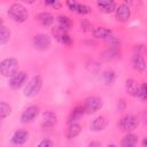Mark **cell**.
<instances>
[{"label": "cell", "mask_w": 147, "mask_h": 147, "mask_svg": "<svg viewBox=\"0 0 147 147\" xmlns=\"http://www.w3.org/2000/svg\"><path fill=\"white\" fill-rule=\"evenodd\" d=\"M8 15L10 16V18L17 23H23L28 20L29 17V13L28 9L25 8L24 5L20 3V2H14L9 6L8 8Z\"/></svg>", "instance_id": "cell-1"}, {"label": "cell", "mask_w": 147, "mask_h": 147, "mask_svg": "<svg viewBox=\"0 0 147 147\" xmlns=\"http://www.w3.org/2000/svg\"><path fill=\"white\" fill-rule=\"evenodd\" d=\"M18 71V61L15 57H6L0 62V75L11 77Z\"/></svg>", "instance_id": "cell-2"}, {"label": "cell", "mask_w": 147, "mask_h": 147, "mask_svg": "<svg viewBox=\"0 0 147 147\" xmlns=\"http://www.w3.org/2000/svg\"><path fill=\"white\" fill-rule=\"evenodd\" d=\"M42 83H44V80H42V77H41L40 75L33 76V77L28 82V84L25 85L24 95L28 96V98H33V96H36V95L40 92V90H41V87H42Z\"/></svg>", "instance_id": "cell-3"}, {"label": "cell", "mask_w": 147, "mask_h": 147, "mask_svg": "<svg viewBox=\"0 0 147 147\" xmlns=\"http://www.w3.org/2000/svg\"><path fill=\"white\" fill-rule=\"evenodd\" d=\"M102 99L98 95H91L88 98L85 99V102H84V110H85V114H88V115H92V114H95L96 111H99L101 108H102Z\"/></svg>", "instance_id": "cell-4"}, {"label": "cell", "mask_w": 147, "mask_h": 147, "mask_svg": "<svg viewBox=\"0 0 147 147\" xmlns=\"http://www.w3.org/2000/svg\"><path fill=\"white\" fill-rule=\"evenodd\" d=\"M118 125H119V129H121L122 131L130 133L131 131H133L134 129L138 127V125H139V119H138V117L134 116V115H125V116H123V117L119 119Z\"/></svg>", "instance_id": "cell-5"}, {"label": "cell", "mask_w": 147, "mask_h": 147, "mask_svg": "<svg viewBox=\"0 0 147 147\" xmlns=\"http://www.w3.org/2000/svg\"><path fill=\"white\" fill-rule=\"evenodd\" d=\"M52 33H53L54 38H55L60 44H62V45H64V46L71 45V37L69 36L68 31L64 30V29H62L61 26L57 25V26L53 28V29H52Z\"/></svg>", "instance_id": "cell-6"}, {"label": "cell", "mask_w": 147, "mask_h": 147, "mask_svg": "<svg viewBox=\"0 0 147 147\" xmlns=\"http://www.w3.org/2000/svg\"><path fill=\"white\" fill-rule=\"evenodd\" d=\"M39 114V107L36 106V105H32V106H29L28 108H25L21 115V122L23 124H28V123H31L36 119V117L38 116Z\"/></svg>", "instance_id": "cell-7"}, {"label": "cell", "mask_w": 147, "mask_h": 147, "mask_svg": "<svg viewBox=\"0 0 147 147\" xmlns=\"http://www.w3.org/2000/svg\"><path fill=\"white\" fill-rule=\"evenodd\" d=\"M65 5L68 6V8L72 13H76L79 15H87L92 11V8L90 6L82 3V2H78V1H67Z\"/></svg>", "instance_id": "cell-8"}, {"label": "cell", "mask_w": 147, "mask_h": 147, "mask_svg": "<svg viewBox=\"0 0 147 147\" xmlns=\"http://www.w3.org/2000/svg\"><path fill=\"white\" fill-rule=\"evenodd\" d=\"M33 45L39 51H46L51 46V38L46 33H37L33 37Z\"/></svg>", "instance_id": "cell-9"}, {"label": "cell", "mask_w": 147, "mask_h": 147, "mask_svg": "<svg viewBox=\"0 0 147 147\" xmlns=\"http://www.w3.org/2000/svg\"><path fill=\"white\" fill-rule=\"evenodd\" d=\"M26 82V72L25 71H17L14 76L9 78L8 85L11 90H18L23 86V84Z\"/></svg>", "instance_id": "cell-10"}, {"label": "cell", "mask_w": 147, "mask_h": 147, "mask_svg": "<svg viewBox=\"0 0 147 147\" xmlns=\"http://www.w3.org/2000/svg\"><path fill=\"white\" fill-rule=\"evenodd\" d=\"M131 16V9L129 5L126 3H121L119 6L116 7L115 9V18L118 22H127Z\"/></svg>", "instance_id": "cell-11"}, {"label": "cell", "mask_w": 147, "mask_h": 147, "mask_svg": "<svg viewBox=\"0 0 147 147\" xmlns=\"http://www.w3.org/2000/svg\"><path fill=\"white\" fill-rule=\"evenodd\" d=\"M56 123H57V117L53 111H49V110L44 111L42 118H41V126L44 129H51Z\"/></svg>", "instance_id": "cell-12"}, {"label": "cell", "mask_w": 147, "mask_h": 147, "mask_svg": "<svg viewBox=\"0 0 147 147\" xmlns=\"http://www.w3.org/2000/svg\"><path fill=\"white\" fill-rule=\"evenodd\" d=\"M29 139V132L26 130H16L11 137V142L14 145H17V146H21V145H24Z\"/></svg>", "instance_id": "cell-13"}, {"label": "cell", "mask_w": 147, "mask_h": 147, "mask_svg": "<svg viewBox=\"0 0 147 147\" xmlns=\"http://www.w3.org/2000/svg\"><path fill=\"white\" fill-rule=\"evenodd\" d=\"M96 6L102 13H106V14L114 13L117 7L116 2L113 0H99V1H96Z\"/></svg>", "instance_id": "cell-14"}, {"label": "cell", "mask_w": 147, "mask_h": 147, "mask_svg": "<svg viewBox=\"0 0 147 147\" xmlns=\"http://www.w3.org/2000/svg\"><path fill=\"white\" fill-rule=\"evenodd\" d=\"M92 33H93V37L96 39L107 40L109 37L113 36V30L109 28H106V26H96L93 29Z\"/></svg>", "instance_id": "cell-15"}, {"label": "cell", "mask_w": 147, "mask_h": 147, "mask_svg": "<svg viewBox=\"0 0 147 147\" xmlns=\"http://www.w3.org/2000/svg\"><path fill=\"white\" fill-rule=\"evenodd\" d=\"M131 63H132L133 69H136L137 71H145V69H146V61H145L144 55H141V54L134 53L132 55Z\"/></svg>", "instance_id": "cell-16"}, {"label": "cell", "mask_w": 147, "mask_h": 147, "mask_svg": "<svg viewBox=\"0 0 147 147\" xmlns=\"http://www.w3.org/2000/svg\"><path fill=\"white\" fill-rule=\"evenodd\" d=\"M85 115V110L83 106H76L70 115H69V119H68V124H72V123H77V121H79L83 116Z\"/></svg>", "instance_id": "cell-17"}, {"label": "cell", "mask_w": 147, "mask_h": 147, "mask_svg": "<svg viewBox=\"0 0 147 147\" xmlns=\"http://www.w3.org/2000/svg\"><path fill=\"white\" fill-rule=\"evenodd\" d=\"M36 18H37V21H38L41 25H44V26H49V25H52L53 22H54V16H53V14L49 13V11H41V13H39V14L36 16Z\"/></svg>", "instance_id": "cell-18"}, {"label": "cell", "mask_w": 147, "mask_h": 147, "mask_svg": "<svg viewBox=\"0 0 147 147\" xmlns=\"http://www.w3.org/2000/svg\"><path fill=\"white\" fill-rule=\"evenodd\" d=\"M108 124V121L105 116H98L96 118H94L91 123V130L92 131H95V132H99V131H102L106 129Z\"/></svg>", "instance_id": "cell-19"}, {"label": "cell", "mask_w": 147, "mask_h": 147, "mask_svg": "<svg viewBox=\"0 0 147 147\" xmlns=\"http://www.w3.org/2000/svg\"><path fill=\"white\" fill-rule=\"evenodd\" d=\"M119 54H121V52H119L118 47H110V48H108L107 51L103 52L102 57L106 61H115L121 56Z\"/></svg>", "instance_id": "cell-20"}, {"label": "cell", "mask_w": 147, "mask_h": 147, "mask_svg": "<svg viewBox=\"0 0 147 147\" xmlns=\"http://www.w3.org/2000/svg\"><path fill=\"white\" fill-rule=\"evenodd\" d=\"M82 132V126L80 124L78 123H72V124H69L67 131H65V137L68 139H74L76 138L79 133Z\"/></svg>", "instance_id": "cell-21"}, {"label": "cell", "mask_w": 147, "mask_h": 147, "mask_svg": "<svg viewBox=\"0 0 147 147\" xmlns=\"http://www.w3.org/2000/svg\"><path fill=\"white\" fill-rule=\"evenodd\" d=\"M138 137L133 133H127L121 141L122 147H137Z\"/></svg>", "instance_id": "cell-22"}, {"label": "cell", "mask_w": 147, "mask_h": 147, "mask_svg": "<svg viewBox=\"0 0 147 147\" xmlns=\"http://www.w3.org/2000/svg\"><path fill=\"white\" fill-rule=\"evenodd\" d=\"M138 87H139V84L134 79H132V78L126 79V82H125V88H126V92H127L129 95L136 96L137 95V92H138Z\"/></svg>", "instance_id": "cell-23"}, {"label": "cell", "mask_w": 147, "mask_h": 147, "mask_svg": "<svg viewBox=\"0 0 147 147\" xmlns=\"http://www.w3.org/2000/svg\"><path fill=\"white\" fill-rule=\"evenodd\" d=\"M10 39V31L7 26H0V46L6 45Z\"/></svg>", "instance_id": "cell-24"}, {"label": "cell", "mask_w": 147, "mask_h": 147, "mask_svg": "<svg viewBox=\"0 0 147 147\" xmlns=\"http://www.w3.org/2000/svg\"><path fill=\"white\" fill-rule=\"evenodd\" d=\"M57 23H59V26H61L62 29H64V30H69L70 28H71V25H72V22H71V20L68 17V16H64V15H60L59 17H57Z\"/></svg>", "instance_id": "cell-25"}, {"label": "cell", "mask_w": 147, "mask_h": 147, "mask_svg": "<svg viewBox=\"0 0 147 147\" xmlns=\"http://www.w3.org/2000/svg\"><path fill=\"white\" fill-rule=\"evenodd\" d=\"M10 113H11V107L5 101H0V119L8 117Z\"/></svg>", "instance_id": "cell-26"}, {"label": "cell", "mask_w": 147, "mask_h": 147, "mask_svg": "<svg viewBox=\"0 0 147 147\" xmlns=\"http://www.w3.org/2000/svg\"><path fill=\"white\" fill-rule=\"evenodd\" d=\"M102 79L106 85H111L115 80V72L111 70H106L102 74Z\"/></svg>", "instance_id": "cell-27"}, {"label": "cell", "mask_w": 147, "mask_h": 147, "mask_svg": "<svg viewBox=\"0 0 147 147\" xmlns=\"http://www.w3.org/2000/svg\"><path fill=\"white\" fill-rule=\"evenodd\" d=\"M136 98H138L141 101H146V99H147V86H146L145 83H142V84L139 85Z\"/></svg>", "instance_id": "cell-28"}, {"label": "cell", "mask_w": 147, "mask_h": 147, "mask_svg": "<svg viewBox=\"0 0 147 147\" xmlns=\"http://www.w3.org/2000/svg\"><path fill=\"white\" fill-rule=\"evenodd\" d=\"M37 147H53V142H52L51 139L44 138L42 140L39 141V144L37 145Z\"/></svg>", "instance_id": "cell-29"}, {"label": "cell", "mask_w": 147, "mask_h": 147, "mask_svg": "<svg viewBox=\"0 0 147 147\" xmlns=\"http://www.w3.org/2000/svg\"><path fill=\"white\" fill-rule=\"evenodd\" d=\"M80 26H82V30L87 32V31H92V24L87 21V20H83L80 22Z\"/></svg>", "instance_id": "cell-30"}, {"label": "cell", "mask_w": 147, "mask_h": 147, "mask_svg": "<svg viewBox=\"0 0 147 147\" xmlns=\"http://www.w3.org/2000/svg\"><path fill=\"white\" fill-rule=\"evenodd\" d=\"M44 3L46 6H52V7H55V8H60L61 7V2L57 1V0H46Z\"/></svg>", "instance_id": "cell-31"}, {"label": "cell", "mask_w": 147, "mask_h": 147, "mask_svg": "<svg viewBox=\"0 0 147 147\" xmlns=\"http://www.w3.org/2000/svg\"><path fill=\"white\" fill-rule=\"evenodd\" d=\"M87 147H101V145H100V142H98V141H92V142H90V144L87 145Z\"/></svg>", "instance_id": "cell-32"}, {"label": "cell", "mask_w": 147, "mask_h": 147, "mask_svg": "<svg viewBox=\"0 0 147 147\" xmlns=\"http://www.w3.org/2000/svg\"><path fill=\"white\" fill-rule=\"evenodd\" d=\"M141 145H142V147H146V138H144V139H142Z\"/></svg>", "instance_id": "cell-33"}, {"label": "cell", "mask_w": 147, "mask_h": 147, "mask_svg": "<svg viewBox=\"0 0 147 147\" xmlns=\"http://www.w3.org/2000/svg\"><path fill=\"white\" fill-rule=\"evenodd\" d=\"M107 147H116V145H114V144H110V145H108Z\"/></svg>", "instance_id": "cell-34"}, {"label": "cell", "mask_w": 147, "mask_h": 147, "mask_svg": "<svg viewBox=\"0 0 147 147\" xmlns=\"http://www.w3.org/2000/svg\"><path fill=\"white\" fill-rule=\"evenodd\" d=\"M2 25H3V22H2V20L0 18V26H2Z\"/></svg>", "instance_id": "cell-35"}]
</instances>
